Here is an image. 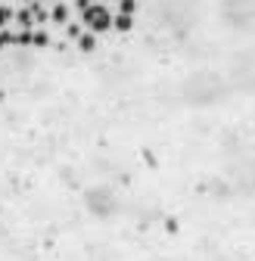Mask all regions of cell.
I'll return each instance as SVG.
<instances>
[{"label":"cell","instance_id":"1","mask_svg":"<svg viewBox=\"0 0 255 261\" xmlns=\"http://www.w3.org/2000/svg\"><path fill=\"white\" fill-rule=\"evenodd\" d=\"M81 19H84V25L90 28V35H93V31H109V28H112V13H109L103 4H90V7L81 13Z\"/></svg>","mask_w":255,"mask_h":261},{"label":"cell","instance_id":"2","mask_svg":"<svg viewBox=\"0 0 255 261\" xmlns=\"http://www.w3.org/2000/svg\"><path fill=\"white\" fill-rule=\"evenodd\" d=\"M50 19H53L56 25H66V22H69V7H66V4H56V7L50 10Z\"/></svg>","mask_w":255,"mask_h":261},{"label":"cell","instance_id":"3","mask_svg":"<svg viewBox=\"0 0 255 261\" xmlns=\"http://www.w3.org/2000/svg\"><path fill=\"white\" fill-rule=\"evenodd\" d=\"M13 19H16V22L22 25V31H28L31 25H35V19H31V10H19V13H16Z\"/></svg>","mask_w":255,"mask_h":261},{"label":"cell","instance_id":"4","mask_svg":"<svg viewBox=\"0 0 255 261\" xmlns=\"http://www.w3.org/2000/svg\"><path fill=\"white\" fill-rule=\"evenodd\" d=\"M112 25H115L118 31H131L134 19H131V16H121V13H118V16H112Z\"/></svg>","mask_w":255,"mask_h":261},{"label":"cell","instance_id":"5","mask_svg":"<svg viewBox=\"0 0 255 261\" xmlns=\"http://www.w3.org/2000/svg\"><path fill=\"white\" fill-rule=\"evenodd\" d=\"M78 47H81L84 53H90L93 47H97V38H93V35H90V31H84V35L78 38Z\"/></svg>","mask_w":255,"mask_h":261},{"label":"cell","instance_id":"6","mask_svg":"<svg viewBox=\"0 0 255 261\" xmlns=\"http://www.w3.org/2000/svg\"><path fill=\"white\" fill-rule=\"evenodd\" d=\"M134 10H137V0H118V13L121 16H134Z\"/></svg>","mask_w":255,"mask_h":261},{"label":"cell","instance_id":"7","mask_svg":"<svg viewBox=\"0 0 255 261\" xmlns=\"http://www.w3.org/2000/svg\"><path fill=\"white\" fill-rule=\"evenodd\" d=\"M31 44H35V47H47L50 35H47V31H31Z\"/></svg>","mask_w":255,"mask_h":261},{"label":"cell","instance_id":"8","mask_svg":"<svg viewBox=\"0 0 255 261\" xmlns=\"http://www.w3.org/2000/svg\"><path fill=\"white\" fill-rule=\"evenodd\" d=\"M16 16V10H10V7H4V4H0V31H4L7 25H10V19Z\"/></svg>","mask_w":255,"mask_h":261},{"label":"cell","instance_id":"9","mask_svg":"<svg viewBox=\"0 0 255 261\" xmlns=\"http://www.w3.org/2000/svg\"><path fill=\"white\" fill-rule=\"evenodd\" d=\"M13 44L28 47V44H31V31H16V35H13Z\"/></svg>","mask_w":255,"mask_h":261},{"label":"cell","instance_id":"10","mask_svg":"<svg viewBox=\"0 0 255 261\" xmlns=\"http://www.w3.org/2000/svg\"><path fill=\"white\" fill-rule=\"evenodd\" d=\"M7 44H13V31H7V28H4V31H0V50H4Z\"/></svg>","mask_w":255,"mask_h":261},{"label":"cell","instance_id":"11","mask_svg":"<svg viewBox=\"0 0 255 261\" xmlns=\"http://www.w3.org/2000/svg\"><path fill=\"white\" fill-rule=\"evenodd\" d=\"M66 35H69V38H81V25H69Z\"/></svg>","mask_w":255,"mask_h":261},{"label":"cell","instance_id":"12","mask_svg":"<svg viewBox=\"0 0 255 261\" xmlns=\"http://www.w3.org/2000/svg\"><path fill=\"white\" fill-rule=\"evenodd\" d=\"M75 7H78V10H81V13H84V10H87V7H90V0H78V4H75Z\"/></svg>","mask_w":255,"mask_h":261}]
</instances>
